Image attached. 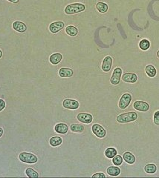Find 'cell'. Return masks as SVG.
<instances>
[{
  "label": "cell",
  "mask_w": 159,
  "mask_h": 178,
  "mask_svg": "<svg viewBox=\"0 0 159 178\" xmlns=\"http://www.w3.org/2000/svg\"><path fill=\"white\" fill-rule=\"evenodd\" d=\"M85 9V7L83 4L81 3H74V4L68 5L65 8V13L66 14H74L78 13L80 12L83 11Z\"/></svg>",
  "instance_id": "6da1fadb"
},
{
  "label": "cell",
  "mask_w": 159,
  "mask_h": 178,
  "mask_svg": "<svg viewBox=\"0 0 159 178\" xmlns=\"http://www.w3.org/2000/svg\"><path fill=\"white\" fill-rule=\"evenodd\" d=\"M19 159L20 161L28 164H34L38 161V159L36 155L28 152H22L19 155Z\"/></svg>",
  "instance_id": "7a4b0ae2"
},
{
  "label": "cell",
  "mask_w": 159,
  "mask_h": 178,
  "mask_svg": "<svg viewBox=\"0 0 159 178\" xmlns=\"http://www.w3.org/2000/svg\"><path fill=\"white\" fill-rule=\"evenodd\" d=\"M137 117H138V115H137L136 113L131 111V112L120 114L119 116H117V121L121 123L132 122V121L136 120Z\"/></svg>",
  "instance_id": "3957f363"
},
{
  "label": "cell",
  "mask_w": 159,
  "mask_h": 178,
  "mask_svg": "<svg viewBox=\"0 0 159 178\" xmlns=\"http://www.w3.org/2000/svg\"><path fill=\"white\" fill-rule=\"evenodd\" d=\"M132 100V96L129 94L126 93L124 94V95L121 97V100L119 101V107L121 109H125L128 105L130 104Z\"/></svg>",
  "instance_id": "277c9868"
},
{
  "label": "cell",
  "mask_w": 159,
  "mask_h": 178,
  "mask_svg": "<svg viewBox=\"0 0 159 178\" xmlns=\"http://www.w3.org/2000/svg\"><path fill=\"white\" fill-rule=\"evenodd\" d=\"M121 75H122V70H121V68H116L114 70L112 76L111 77V83L114 85H118L120 83V79L121 77Z\"/></svg>",
  "instance_id": "5b68a950"
},
{
  "label": "cell",
  "mask_w": 159,
  "mask_h": 178,
  "mask_svg": "<svg viewBox=\"0 0 159 178\" xmlns=\"http://www.w3.org/2000/svg\"><path fill=\"white\" fill-rule=\"evenodd\" d=\"M92 131L99 138H103L106 136V131L100 125L94 124L92 127Z\"/></svg>",
  "instance_id": "8992f818"
},
{
  "label": "cell",
  "mask_w": 159,
  "mask_h": 178,
  "mask_svg": "<svg viewBox=\"0 0 159 178\" xmlns=\"http://www.w3.org/2000/svg\"><path fill=\"white\" fill-rule=\"evenodd\" d=\"M63 107L68 109H72V110H75L79 108V102L75 100H65L63 102Z\"/></svg>",
  "instance_id": "52a82bcc"
},
{
  "label": "cell",
  "mask_w": 159,
  "mask_h": 178,
  "mask_svg": "<svg viewBox=\"0 0 159 178\" xmlns=\"http://www.w3.org/2000/svg\"><path fill=\"white\" fill-rule=\"evenodd\" d=\"M77 118L80 122L85 123V124H89L93 120V117L91 114H86V113H80L77 116Z\"/></svg>",
  "instance_id": "ba28073f"
},
{
  "label": "cell",
  "mask_w": 159,
  "mask_h": 178,
  "mask_svg": "<svg viewBox=\"0 0 159 178\" xmlns=\"http://www.w3.org/2000/svg\"><path fill=\"white\" fill-rule=\"evenodd\" d=\"M64 22H53V23L51 24L50 26H49V30H50L51 33H57V32H59L60 30H62L64 28Z\"/></svg>",
  "instance_id": "9c48e42d"
},
{
  "label": "cell",
  "mask_w": 159,
  "mask_h": 178,
  "mask_svg": "<svg viewBox=\"0 0 159 178\" xmlns=\"http://www.w3.org/2000/svg\"><path fill=\"white\" fill-rule=\"evenodd\" d=\"M112 58L111 56H106L104 58L102 64V70L105 72H109V71L112 68Z\"/></svg>",
  "instance_id": "30bf717a"
},
{
  "label": "cell",
  "mask_w": 159,
  "mask_h": 178,
  "mask_svg": "<svg viewBox=\"0 0 159 178\" xmlns=\"http://www.w3.org/2000/svg\"><path fill=\"white\" fill-rule=\"evenodd\" d=\"M134 109L140 111H147L150 109L148 103L143 101H136L134 102Z\"/></svg>",
  "instance_id": "8fae6325"
},
{
  "label": "cell",
  "mask_w": 159,
  "mask_h": 178,
  "mask_svg": "<svg viewBox=\"0 0 159 178\" xmlns=\"http://www.w3.org/2000/svg\"><path fill=\"white\" fill-rule=\"evenodd\" d=\"M13 28L16 31L20 32V33H24L26 31L27 26L25 23L22 22L16 21L13 23Z\"/></svg>",
  "instance_id": "7c38bea8"
},
{
  "label": "cell",
  "mask_w": 159,
  "mask_h": 178,
  "mask_svg": "<svg viewBox=\"0 0 159 178\" xmlns=\"http://www.w3.org/2000/svg\"><path fill=\"white\" fill-rule=\"evenodd\" d=\"M122 79L126 83H135L138 80V77L135 73H124L123 75Z\"/></svg>",
  "instance_id": "4fadbf2b"
},
{
  "label": "cell",
  "mask_w": 159,
  "mask_h": 178,
  "mask_svg": "<svg viewBox=\"0 0 159 178\" xmlns=\"http://www.w3.org/2000/svg\"><path fill=\"white\" fill-rule=\"evenodd\" d=\"M54 130H55L56 132L59 134H66L68 132V127L66 124L65 123H58L54 127Z\"/></svg>",
  "instance_id": "5bb4252c"
},
{
  "label": "cell",
  "mask_w": 159,
  "mask_h": 178,
  "mask_svg": "<svg viewBox=\"0 0 159 178\" xmlns=\"http://www.w3.org/2000/svg\"><path fill=\"white\" fill-rule=\"evenodd\" d=\"M59 75L60 77H71L73 75V71L70 68H60L59 70Z\"/></svg>",
  "instance_id": "9a60e30c"
},
{
  "label": "cell",
  "mask_w": 159,
  "mask_h": 178,
  "mask_svg": "<svg viewBox=\"0 0 159 178\" xmlns=\"http://www.w3.org/2000/svg\"><path fill=\"white\" fill-rule=\"evenodd\" d=\"M63 56L61 54H59V53H56V54H52L49 58V60H50V62L53 65H57L59 62H60V61L62 60Z\"/></svg>",
  "instance_id": "2e32d148"
},
{
  "label": "cell",
  "mask_w": 159,
  "mask_h": 178,
  "mask_svg": "<svg viewBox=\"0 0 159 178\" xmlns=\"http://www.w3.org/2000/svg\"><path fill=\"white\" fill-rule=\"evenodd\" d=\"M107 173H108L109 175L110 176H118L121 173V169L117 166H109L107 170Z\"/></svg>",
  "instance_id": "e0dca14e"
},
{
  "label": "cell",
  "mask_w": 159,
  "mask_h": 178,
  "mask_svg": "<svg viewBox=\"0 0 159 178\" xmlns=\"http://www.w3.org/2000/svg\"><path fill=\"white\" fill-rule=\"evenodd\" d=\"M123 157H124V160L129 164H133L136 161V157L130 152H125Z\"/></svg>",
  "instance_id": "ac0fdd59"
},
{
  "label": "cell",
  "mask_w": 159,
  "mask_h": 178,
  "mask_svg": "<svg viewBox=\"0 0 159 178\" xmlns=\"http://www.w3.org/2000/svg\"><path fill=\"white\" fill-rule=\"evenodd\" d=\"M63 143V140L62 138L60 137H51L50 140H49V143L51 146L53 147H56L58 146Z\"/></svg>",
  "instance_id": "d6986e66"
},
{
  "label": "cell",
  "mask_w": 159,
  "mask_h": 178,
  "mask_svg": "<svg viewBox=\"0 0 159 178\" xmlns=\"http://www.w3.org/2000/svg\"><path fill=\"white\" fill-rule=\"evenodd\" d=\"M70 128H71V130L73 131V132L81 133L84 131V127H83V125L76 124V123H74V124L71 125Z\"/></svg>",
  "instance_id": "ffe728a7"
},
{
  "label": "cell",
  "mask_w": 159,
  "mask_h": 178,
  "mask_svg": "<svg viewBox=\"0 0 159 178\" xmlns=\"http://www.w3.org/2000/svg\"><path fill=\"white\" fill-rule=\"evenodd\" d=\"M96 8L100 13H104L108 11V5L104 2H98L97 3Z\"/></svg>",
  "instance_id": "44dd1931"
},
{
  "label": "cell",
  "mask_w": 159,
  "mask_h": 178,
  "mask_svg": "<svg viewBox=\"0 0 159 178\" xmlns=\"http://www.w3.org/2000/svg\"><path fill=\"white\" fill-rule=\"evenodd\" d=\"M145 71H146V74H147L150 77H154L156 75V70H155V67L153 66H147L146 67Z\"/></svg>",
  "instance_id": "7402d4cb"
},
{
  "label": "cell",
  "mask_w": 159,
  "mask_h": 178,
  "mask_svg": "<svg viewBox=\"0 0 159 178\" xmlns=\"http://www.w3.org/2000/svg\"><path fill=\"white\" fill-rule=\"evenodd\" d=\"M115 155H117V150L114 148H108L105 151V156L107 158H113Z\"/></svg>",
  "instance_id": "603a6c76"
},
{
  "label": "cell",
  "mask_w": 159,
  "mask_h": 178,
  "mask_svg": "<svg viewBox=\"0 0 159 178\" xmlns=\"http://www.w3.org/2000/svg\"><path fill=\"white\" fill-rule=\"evenodd\" d=\"M66 34H68L69 36H71V37H75V36L78 34V29L75 28L74 26H72V25H69L67 28H66Z\"/></svg>",
  "instance_id": "cb8c5ba5"
},
{
  "label": "cell",
  "mask_w": 159,
  "mask_h": 178,
  "mask_svg": "<svg viewBox=\"0 0 159 178\" xmlns=\"http://www.w3.org/2000/svg\"><path fill=\"white\" fill-rule=\"evenodd\" d=\"M25 173H26V175L28 177L31 178H37L39 177V174L36 171H34L31 168H28V169L25 170Z\"/></svg>",
  "instance_id": "d4e9b609"
},
{
  "label": "cell",
  "mask_w": 159,
  "mask_h": 178,
  "mask_svg": "<svg viewBox=\"0 0 159 178\" xmlns=\"http://www.w3.org/2000/svg\"><path fill=\"white\" fill-rule=\"evenodd\" d=\"M145 172L148 174H154L157 170V167L155 164H147L144 168Z\"/></svg>",
  "instance_id": "484cf974"
},
{
  "label": "cell",
  "mask_w": 159,
  "mask_h": 178,
  "mask_svg": "<svg viewBox=\"0 0 159 178\" xmlns=\"http://www.w3.org/2000/svg\"><path fill=\"white\" fill-rule=\"evenodd\" d=\"M139 46H140V48H141V50L146 51V50H147L149 48H150V43L147 39H142V40L140 42Z\"/></svg>",
  "instance_id": "4316f807"
},
{
  "label": "cell",
  "mask_w": 159,
  "mask_h": 178,
  "mask_svg": "<svg viewBox=\"0 0 159 178\" xmlns=\"http://www.w3.org/2000/svg\"><path fill=\"white\" fill-rule=\"evenodd\" d=\"M112 162H113V164H114L115 166L121 165L123 162L122 157L120 155H115L113 158H112Z\"/></svg>",
  "instance_id": "83f0119b"
},
{
  "label": "cell",
  "mask_w": 159,
  "mask_h": 178,
  "mask_svg": "<svg viewBox=\"0 0 159 178\" xmlns=\"http://www.w3.org/2000/svg\"><path fill=\"white\" fill-rule=\"evenodd\" d=\"M154 123L156 125H159V111H157L154 114Z\"/></svg>",
  "instance_id": "f1b7e54d"
},
{
  "label": "cell",
  "mask_w": 159,
  "mask_h": 178,
  "mask_svg": "<svg viewBox=\"0 0 159 178\" xmlns=\"http://www.w3.org/2000/svg\"><path fill=\"white\" fill-rule=\"evenodd\" d=\"M92 177H106V175L102 172H98L92 175Z\"/></svg>",
  "instance_id": "f546056e"
},
{
  "label": "cell",
  "mask_w": 159,
  "mask_h": 178,
  "mask_svg": "<svg viewBox=\"0 0 159 178\" xmlns=\"http://www.w3.org/2000/svg\"><path fill=\"white\" fill-rule=\"evenodd\" d=\"M5 102L4 100L0 99V111H2L5 109Z\"/></svg>",
  "instance_id": "4dcf8cb0"
},
{
  "label": "cell",
  "mask_w": 159,
  "mask_h": 178,
  "mask_svg": "<svg viewBox=\"0 0 159 178\" xmlns=\"http://www.w3.org/2000/svg\"><path fill=\"white\" fill-rule=\"evenodd\" d=\"M8 1L11 2H13V3H18L20 0H8Z\"/></svg>",
  "instance_id": "1f68e13d"
},
{
  "label": "cell",
  "mask_w": 159,
  "mask_h": 178,
  "mask_svg": "<svg viewBox=\"0 0 159 178\" xmlns=\"http://www.w3.org/2000/svg\"><path fill=\"white\" fill-rule=\"evenodd\" d=\"M3 134V129L2 128H0V137H2V135Z\"/></svg>",
  "instance_id": "d6a6232c"
},
{
  "label": "cell",
  "mask_w": 159,
  "mask_h": 178,
  "mask_svg": "<svg viewBox=\"0 0 159 178\" xmlns=\"http://www.w3.org/2000/svg\"><path fill=\"white\" fill-rule=\"evenodd\" d=\"M2 51L0 50V58L2 57Z\"/></svg>",
  "instance_id": "836d02e7"
},
{
  "label": "cell",
  "mask_w": 159,
  "mask_h": 178,
  "mask_svg": "<svg viewBox=\"0 0 159 178\" xmlns=\"http://www.w3.org/2000/svg\"><path fill=\"white\" fill-rule=\"evenodd\" d=\"M157 56H158V57H159V51H158V53H157Z\"/></svg>",
  "instance_id": "e575fe53"
}]
</instances>
